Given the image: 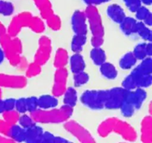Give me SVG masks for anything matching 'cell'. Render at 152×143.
<instances>
[{
    "mask_svg": "<svg viewBox=\"0 0 152 143\" xmlns=\"http://www.w3.org/2000/svg\"><path fill=\"white\" fill-rule=\"evenodd\" d=\"M90 57L94 63L99 66L106 62V54L101 47L93 48L90 52Z\"/></svg>",
    "mask_w": 152,
    "mask_h": 143,
    "instance_id": "obj_26",
    "label": "cell"
},
{
    "mask_svg": "<svg viewBox=\"0 0 152 143\" xmlns=\"http://www.w3.org/2000/svg\"><path fill=\"white\" fill-rule=\"evenodd\" d=\"M45 20L46 22H47L48 26L50 28H51L52 30L58 31V30L60 29L62 22H61V19L59 16L53 13L49 17H48Z\"/></svg>",
    "mask_w": 152,
    "mask_h": 143,
    "instance_id": "obj_36",
    "label": "cell"
},
{
    "mask_svg": "<svg viewBox=\"0 0 152 143\" xmlns=\"http://www.w3.org/2000/svg\"><path fill=\"white\" fill-rule=\"evenodd\" d=\"M68 60L69 57L68 52L62 48H59L55 54L53 65L56 69L65 68V65L68 63Z\"/></svg>",
    "mask_w": 152,
    "mask_h": 143,
    "instance_id": "obj_24",
    "label": "cell"
},
{
    "mask_svg": "<svg viewBox=\"0 0 152 143\" xmlns=\"http://www.w3.org/2000/svg\"><path fill=\"white\" fill-rule=\"evenodd\" d=\"M15 110L20 114V113H26L28 112L27 107L26 98H20L19 99H16V105Z\"/></svg>",
    "mask_w": 152,
    "mask_h": 143,
    "instance_id": "obj_42",
    "label": "cell"
},
{
    "mask_svg": "<svg viewBox=\"0 0 152 143\" xmlns=\"http://www.w3.org/2000/svg\"><path fill=\"white\" fill-rule=\"evenodd\" d=\"M107 14L108 17L116 23L120 24L126 17L124 10L117 4H112L107 8Z\"/></svg>",
    "mask_w": 152,
    "mask_h": 143,
    "instance_id": "obj_15",
    "label": "cell"
},
{
    "mask_svg": "<svg viewBox=\"0 0 152 143\" xmlns=\"http://www.w3.org/2000/svg\"><path fill=\"white\" fill-rule=\"evenodd\" d=\"M135 34H137L142 40H145V41L151 42V30L147 25H145L142 22H140V21L137 22Z\"/></svg>",
    "mask_w": 152,
    "mask_h": 143,
    "instance_id": "obj_29",
    "label": "cell"
},
{
    "mask_svg": "<svg viewBox=\"0 0 152 143\" xmlns=\"http://www.w3.org/2000/svg\"><path fill=\"white\" fill-rule=\"evenodd\" d=\"M4 58H5V55H4V51L2 50L1 48H0V64L4 61Z\"/></svg>",
    "mask_w": 152,
    "mask_h": 143,
    "instance_id": "obj_55",
    "label": "cell"
},
{
    "mask_svg": "<svg viewBox=\"0 0 152 143\" xmlns=\"http://www.w3.org/2000/svg\"><path fill=\"white\" fill-rule=\"evenodd\" d=\"M27 85V78L22 75L0 74V87L21 89Z\"/></svg>",
    "mask_w": 152,
    "mask_h": 143,
    "instance_id": "obj_11",
    "label": "cell"
},
{
    "mask_svg": "<svg viewBox=\"0 0 152 143\" xmlns=\"http://www.w3.org/2000/svg\"><path fill=\"white\" fill-rule=\"evenodd\" d=\"M1 89H0V98H1Z\"/></svg>",
    "mask_w": 152,
    "mask_h": 143,
    "instance_id": "obj_58",
    "label": "cell"
},
{
    "mask_svg": "<svg viewBox=\"0 0 152 143\" xmlns=\"http://www.w3.org/2000/svg\"><path fill=\"white\" fill-rule=\"evenodd\" d=\"M86 13L84 11L77 10L74 11L71 18V25L72 29L75 34L78 35H87L88 25L86 23Z\"/></svg>",
    "mask_w": 152,
    "mask_h": 143,
    "instance_id": "obj_12",
    "label": "cell"
},
{
    "mask_svg": "<svg viewBox=\"0 0 152 143\" xmlns=\"http://www.w3.org/2000/svg\"><path fill=\"white\" fill-rule=\"evenodd\" d=\"M146 98V91L142 88L128 91L124 101L120 108L123 116L127 118L133 116L135 112L142 107Z\"/></svg>",
    "mask_w": 152,
    "mask_h": 143,
    "instance_id": "obj_2",
    "label": "cell"
},
{
    "mask_svg": "<svg viewBox=\"0 0 152 143\" xmlns=\"http://www.w3.org/2000/svg\"><path fill=\"white\" fill-rule=\"evenodd\" d=\"M70 66L74 74L84 71L86 69V62L83 55L80 53H74L70 57Z\"/></svg>",
    "mask_w": 152,
    "mask_h": 143,
    "instance_id": "obj_17",
    "label": "cell"
},
{
    "mask_svg": "<svg viewBox=\"0 0 152 143\" xmlns=\"http://www.w3.org/2000/svg\"><path fill=\"white\" fill-rule=\"evenodd\" d=\"M142 22H143V23L145 24V25H147L148 27L151 26V25H152V14L151 13Z\"/></svg>",
    "mask_w": 152,
    "mask_h": 143,
    "instance_id": "obj_52",
    "label": "cell"
},
{
    "mask_svg": "<svg viewBox=\"0 0 152 143\" xmlns=\"http://www.w3.org/2000/svg\"><path fill=\"white\" fill-rule=\"evenodd\" d=\"M99 71L104 77L109 80H114L118 75V72L114 64L105 62L99 66Z\"/></svg>",
    "mask_w": 152,
    "mask_h": 143,
    "instance_id": "obj_23",
    "label": "cell"
},
{
    "mask_svg": "<svg viewBox=\"0 0 152 143\" xmlns=\"http://www.w3.org/2000/svg\"><path fill=\"white\" fill-rule=\"evenodd\" d=\"M87 42L86 35L75 34L71 41V50L74 53H80L83 50V46Z\"/></svg>",
    "mask_w": 152,
    "mask_h": 143,
    "instance_id": "obj_28",
    "label": "cell"
},
{
    "mask_svg": "<svg viewBox=\"0 0 152 143\" xmlns=\"http://www.w3.org/2000/svg\"><path fill=\"white\" fill-rule=\"evenodd\" d=\"M0 143H18L16 142L13 141L11 139L8 138L4 136L0 135Z\"/></svg>",
    "mask_w": 152,
    "mask_h": 143,
    "instance_id": "obj_50",
    "label": "cell"
},
{
    "mask_svg": "<svg viewBox=\"0 0 152 143\" xmlns=\"http://www.w3.org/2000/svg\"><path fill=\"white\" fill-rule=\"evenodd\" d=\"M137 61V60L136 59L132 52H129L125 54L122 57L121 59L120 60L119 64H120V68L124 70H128L133 68L136 65Z\"/></svg>",
    "mask_w": 152,
    "mask_h": 143,
    "instance_id": "obj_27",
    "label": "cell"
},
{
    "mask_svg": "<svg viewBox=\"0 0 152 143\" xmlns=\"http://www.w3.org/2000/svg\"><path fill=\"white\" fill-rule=\"evenodd\" d=\"M132 74L136 75H145V74H151L152 73V60L151 57L145 58L138 66H137L133 70Z\"/></svg>",
    "mask_w": 152,
    "mask_h": 143,
    "instance_id": "obj_18",
    "label": "cell"
},
{
    "mask_svg": "<svg viewBox=\"0 0 152 143\" xmlns=\"http://www.w3.org/2000/svg\"><path fill=\"white\" fill-rule=\"evenodd\" d=\"M0 44L1 46V49L4 51L5 57L7 58L13 66L20 68H25L28 66L25 58L22 57L15 49L13 45L12 37H10L7 33L0 37Z\"/></svg>",
    "mask_w": 152,
    "mask_h": 143,
    "instance_id": "obj_4",
    "label": "cell"
},
{
    "mask_svg": "<svg viewBox=\"0 0 152 143\" xmlns=\"http://www.w3.org/2000/svg\"><path fill=\"white\" fill-rule=\"evenodd\" d=\"M122 87L127 91L134 90V89H137L134 79L132 74H129L125 77V79L122 82Z\"/></svg>",
    "mask_w": 152,
    "mask_h": 143,
    "instance_id": "obj_40",
    "label": "cell"
},
{
    "mask_svg": "<svg viewBox=\"0 0 152 143\" xmlns=\"http://www.w3.org/2000/svg\"><path fill=\"white\" fill-rule=\"evenodd\" d=\"M27 107H28V112L30 113L35 111L38 109V104H37V98L35 96H31L26 98Z\"/></svg>",
    "mask_w": 152,
    "mask_h": 143,
    "instance_id": "obj_44",
    "label": "cell"
},
{
    "mask_svg": "<svg viewBox=\"0 0 152 143\" xmlns=\"http://www.w3.org/2000/svg\"><path fill=\"white\" fill-rule=\"evenodd\" d=\"M55 143H73L72 142H70L65 139L62 138L61 136H56L55 138Z\"/></svg>",
    "mask_w": 152,
    "mask_h": 143,
    "instance_id": "obj_51",
    "label": "cell"
},
{
    "mask_svg": "<svg viewBox=\"0 0 152 143\" xmlns=\"http://www.w3.org/2000/svg\"><path fill=\"white\" fill-rule=\"evenodd\" d=\"M86 19L88 22L92 37H102L103 38L105 31L102 25V18L99 10L94 5H88L85 10Z\"/></svg>",
    "mask_w": 152,
    "mask_h": 143,
    "instance_id": "obj_5",
    "label": "cell"
},
{
    "mask_svg": "<svg viewBox=\"0 0 152 143\" xmlns=\"http://www.w3.org/2000/svg\"><path fill=\"white\" fill-rule=\"evenodd\" d=\"M14 11L13 4L10 1L0 0V14L4 16H10Z\"/></svg>",
    "mask_w": 152,
    "mask_h": 143,
    "instance_id": "obj_38",
    "label": "cell"
},
{
    "mask_svg": "<svg viewBox=\"0 0 152 143\" xmlns=\"http://www.w3.org/2000/svg\"><path fill=\"white\" fill-rule=\"evenodd\" d=\"M141 140L142 143L152 142V118L146 116L141 122Z\"/></svg>",
    "mask_w": 152,
    "mask_h": 143,
    "instance_id": "obj_13",
    "label": "cell"
},
{
    "mask_svg": "<svg viewBox=\"0 0 152 143\" xmlns=\"http://www.w3.org/2000/svg\"><path fill=\"white\" fill-rule=\"evenodd\" d=\"M40 72H41V66L34 62L28 65L25 75H26V77H32L38 75L39 74H40Z\"/></svg>",
    "mask_w": 152,
    "mask_h": 143,
    "instance_id": "obj_39",
    "label": "cell"
},
{
    "mask_svg": "<svg viewBox=\"0 0 152 143\" xmlns=\"http://www.w3.org/2000/svg\"><path fill=\"white\" fill-rule=\"evenodd\" d=\"M108 98V89H89L82 94L81 102L92 110H101Z\"/></svg>",
    "mask_w": 152,
    "mask_h": 143,
    "instance_id": "obj_3",
    "label": "cell"
},
{
    "mask_svg": "<svg viewBox=\"0 0 152 143\" xmlns=\"http://www.w3.org/2000/svg\"><path fill=\"white\" fill-rule=\"evenodd\" d=\"M38 109L41 110H49L55 108L58 105V99L53 95H42L37 98Z\"/></svg>",
    "mask_w": 152,
    "mask_h": 143,
    "instance_id": "obj_16",
    "label": "cell"
},
{
    "mask_svg": "<svg viewBox=\"0 0 152 143\" xmlns=\"http://www.w3.org/2000/svg\"><path fill=\"white\" fill-rule=\"evenodd\" d=\"M128 91L123 87H114L108 89V98L104 108L108 110L120 109L127 95Z\"/></svg>",
    "mask_w": 152,
    "mask_h": 143,
    "instance_id": "obj_8",
    "label": "cell"
},
{
    "mask_svg": "<svg viewBox=\"0 0 152 143\" xmlns=\"http://www.w3.org/2000/svg\"><path fill=\"white\" fill-rule=\"evenodd\" d=\"M36 6L39 10L40 15L43 19H46L53 13L52 4L50 0H33Z\"/></svg>",
    "mask_w": 152,
    "mask_h": 143,
    "instance_id": "obj_21",
    "label": "cell"
},
{
    "mask_svg": "<svg viewBox=\"0 0 152 143\" xmlns=\"http://www.w3.org/2000/svg\"><path fill=\"white\" fill-rule=\"evenodd\" d=\"M4 112H5L4 100L1 99V98H0V114H1V113H3Z\"/></svg>",
    "mask_w": 152,
    "mask_h": 143,
    "instance_id": "obj_54",
    "label": "cell"
},
{
    "mask_svg": "<svg viewBox=\"0 0 152 143\" xmlns=\"http://www.w3.org/2000/svg\"><path fill=\"white\" fill-rule=\"evenodd\" d=\"M109 1H111V0H103V2H108Z\"/></svg>",
    "mask_w": 152,
    "mask_h": 143,
    "instance_id": "obj_57",
    "label": "cell"
},
{
    "mask_svg": "<svg viewBox=\"0 0 152 143\" xmlns=\"http://www.w3.org/2000/svg\"><path fill=\"white\" fill-rule=\"evenodd\" d=\"M4 108L5 111H10V110H15V105H16V99L14 98H7L4 100Z\"/></svg>",
    "mask_w": 152,
    "mask_h": 143,
    "instance_id": "obj_46",
    "label": "cell"
},
{
    "mask_svg": "<svg viewBox=\"0 0 152 143\" xmlns=\"http://www.w3.org/2000/svg\"><path fill=\"white\" fill-rule=\"evenodd\" d=\"M123 1L129 10L133 13H135V11L142 6V2L140 0H123Z\"/></svg>",
    "mask_w": 152,
    "mask_h": 143,
    "instance_id": "obj_43",
    "label": "cell"
},
{
    "mask_svg": "<svg viewBox=\"0 0 152 143\" xmlns=\"http://www.w3.org/2000/svg\"><path fill=\"white\" fill-rule=\"evenodd\" d=\"M88 5H98L103 3V0H83Z\"/></svg>",
    "mask_w": 152,
    "mask_h": 143,
    "instance_id": "obj_49",
    "label": "cell"
},
{
    "mask_svg": "<svg viewBox=\"0 0 152 143\" xmlns=\"http://www.w3.org/2000/svg\"><path fill=\"white\" fill-rule=\"evenodd\" d=\"M74 112V108L63 105L59 108L49 110L37 109L30 113V116L36 123L57 124L66 122L69 120Z\"/></svg>",
    "mask_w": 152,
    "mask_h": 143,
    "instance_id": "obj_1",
    "label": "cell"
},
{
    "mask_svg": "<svg viewBox=\"0 0 152 143\" xmlns=\"http://www.w3.org/2000/svg\"><path fill=\"white\" fill-rule=\"evenodd\" d=\"M64 128L68 133L75 136L80 143H96L90 132L75 121H67Z\"/></svg>",
    "mask_w": 152,
    "mask_h": 143,
    "instance_id": "obj_6",
    "label": "cell"
},
{
    "mask_svg": "<svg viewBox=\"0 0 152 143\" xmlns=\"http://www.w3.org/2000/svg\"><path fill=\"white\" fill-rule=\"evenodd\" d=\"M142 4H145V5H151L152 0H140Z\"/></svg>",
    "mask_w": 152,
    "mask_h": 143,
    "instance_id": "obj_56",
    "label": "cell"
},
{
    "mask_svg": "<svg viewBox=\"0 0 152 143\" xmlns=\"http://www.w3.org/2000/svg\"><path fill=\"white\" fill-rule=\"evenodd\" d=\"M22 26L19 22L17 16H15L10 21L7 29H6V33L11 37H16L20 31L22 30Z\"/></svg>",
    "mask_w": 152,
    "mask_h": 143,
    "instance_id": "obj_32",
    "label": "cell"
},
{
    "mask_svg": "<svg viewBox=\"0 0 152 143\" xmlns=\"http://www.w3.org/2000/svg\"><path fill=\"white\" fill-rule=\"evenodd\" d=\"M25 133L26 130L16 124V125H10L7 137L11 139L16 142L22 143L25 142Z\"/></svg>",
    "mask_w": 152,
    "mask_h": 143,
    "instance_id": "obj_19",
    "label": "cell"
},
{
    "mask_svg": "<svg viewBox=\"0 0 152 143\" xmlns=\"http://www.w3.org/2000/svg\"><path fill=\"white\" fill-rule=\"evenodd\" d=\"M52 46L50 38L47 36H42L39 40V47L34 56V63L39 66L48 62L51 53Z\"/></svg>",
    "mask_w": 152,
    "mask_h": 143,
    "instance_id": "obj_7",
    "label": "cell"
},
{
    "mask_svg": "<svg viewBox=\"0 0 152 143\" xmlns=\"http://www.w3.org/2000/svg\"><path fill=\"white\" fill-rule=\"evenodd\" d=\"M151 12L145 6H141L137 10L135 11V14H136V18L140 21V22H143L150 14Z\"/></svg>",
    "mask_w": 152,
    "mask_h": 143,
    "instance_id": "obj_41",
    "label": "cell"
},
{
    "mask_svg": "<svg viewBox=\"0 0 152 143\" xmlns=\"http://www.w3.org/2000/svg\"><path fill=\"white\" fill-rule=\"evenodd\" d=\"M18 122L19 124V126H21L25 130L28 129V128H31V127H33L37 124L33 120V119L30 115H27L25 113L19 116Z\"/></svg>",
    "mask_w": 152,
    "mask_h": 143,
    "instance_id": "obj_37",
    "label": "cell"
},
{
    "mask_svg": "<svg viewBox=\"0 0 152 143\" xmlns=\"http://www.w3.org/2000/svg\"><path fill=\"white\" fill-rule=\"evenodd\" d=\"M117 118L111 117L105 119L99 125L97 129V133L101 137H107L111 133L113 132L114 124L117 121Z\"/></svg>",
    "mask_w": 152,
    "mask_h": 143,
    "instance_id": "obj_20",
    "label": "cell"
},
{
    "mask_svg": "<svg viewBox=\"0 0 152 143\" xmlns=\"http://www.w3.org/2000/svg\"><path fill=\"white\" fill-rule=\"evenodd\" d=\"M10 125H8L3 119H0V135L7 136Z\"/></svg>",
    "mask_w": 152,
    "mask_h": 143,
    "instance_id": "obj_47",
    "label": "cell"
},
{
    "mask_svg": "<svg viewBox=\"0 0 152 143\" xmlns=\"http://www.w3.org/2000/svg\"><path fill=\"white\" fill-rule=\"evenodd\" d=\"M4 34H6V28L4 27V25L0 22V37L4 35Z\"/></svg>",
    "mask_w": 152,
    "mask_h": 143,
    "instance_id": "obj_53",
    "label": "cell"
},
{
    "mask_svg": "<svg viewBox=\"0 0 152 143\" xmlns=\"http://www.w3.org/2000/svg\"><path fill=\"white\" fill-rule=\"evenodd\" d=\"M68 74V70L65 68L57 69L55 72L52 92L56 98L63 95L66 90Z\"/></svg>",
    "mask_w": 152,
    "mask_h": 143,
    "instance_id": "obj_9",
    "label": "cell"
},
{
    "mask_svg": "<svg viewBox=\"0 0 152 143\" xmlns=\"http://www.w3.org/2000/svg\"><path fill=\"white\" fill-rule=\"evenodd\" d=\"M137 21L133 17L126 16L124 20L120 24V29L126 35L130 36L135 34Z\"/></svg>",
    "mask_w": 152,
    "mask_h": 143,
    "instance_id": "obj_22",
    "label": "cell"
},
{
    "mask_svg": "<svg viewBox=\"0 0 152 143\" xmlns=\"http://www.w3.org/2000/svg\"><path fill=\"white\" fill-rule=\"evenodd\" d=\"M134 79L135 84L137 88H145L149 87L152 83V75L151 74H145V75H136L131 73Z\"/></svg>",
    "mask_w": 152,
    "mask_h": 143,
    "instance_id": "obj_30",
    "label": "cell"
},
{
    "mask_svg": "<svg viewBox=\"0 0 152 143\" xmlns=\"http://www.w3.org/2000/svg\"><path fill=\"white\" fill-rule=\"evenodd\" d=\"M45 131L39 125H34L26 130L25 133V143H40Z\"/></svg>",
    "mask_w": 152,
    "mask_h": 143,
    "instance_id": "obj_14",
    "label": "cell"
},
{
    "mask_svg": "<svg viewBox=\"0 0 152 143\" xmlns=\"http://www.w3.org/2000/svg\"><path fill=\"white\" fill-rule=\"evenodd\" d=\"M63 95L64 105L68 106V107L74 108L76 104H77V101H78V95H77V92L75 88H67Z\"/></svg>",
    "mask_w": 152,
    "mask_h": 143,
    "instance_id": "obj_25",
    "label": "cell"
},
{
    "mask_svg": "<svg viewBox=\"0 0 152 143\" xmlns=\"http://www.w3.org/2000/svg\"><path fill=\"white\" fill-rule=\"evenodd\" d=\"M120 143H126V142H120Z\"/></svg>",
    "mask_w": 152,
    "mask_h": 143,
    "instance_id": "obj_59",
    "label": "cell"
},
{
    "mask_svg": "<svg viewBox=\"0 0 152 143\" xmlns=\"http://www.w3.org/2000/svg\"><path fill=\"white\" fill-rule=\"evenodd\" d=\"M89 80V75L86 72H80L74 74V83L76 87H80L87 83Z\"/></svg>",
    "mask_w": 152,
    "mask_h": 143,
    "instance_id": "obj_35",
    "label": "cell"
},
{
    "mask_svg": "<svg viewBox=\"0 0 152 143\" xmlns=\"http://www.w3.org/2000/svg\"><path fill=\"white\" fill-rule=\"evenodd\" d=\"M2 114L3 120L10 125H16L19 120V116H20L19 113L14 110H10V111H5Z\"/></svg>",
    "mask_w": 152,
    "mask_h": 143,
    "instance_id": "obj_34",
    "label": "cell"
},
{
    "mask_svg": "<svg viewBox=\"0 0 152 143\" xmlns=\"http://www.w3.org/2000/svg\"><path fill=\"white\" fill-rule=\"evenodd\" d=\"M104 40L102 37H92L91 40V46L94 48H99L102 46L103 44Z\"/></svg>",
    "mask_w": 152,
    "mask_h": 143,
    "instance_id": "obj_48",
    "label": "cell"
},
{
    "mask_svg": "<svg viewBox=\"0 0 152 143\" xmlns=\"http://www.w3.org/2000/svg\"><path fill=\"white\" fill-rule=\"evenodd\" d=\"M55 138L56 136L52 134L51 133L45 131L43 133L42 139L40 143H55Z\"/></svg>",
    "mask_w": 152,
    "mask_h": 143,
    "instance_id": "obj_45",
    "label": "cell"
},
{
    "mask_svg": "<svg viewBox=\"0 0 152 143\" xmlns=\"http://www.w3.org/2000/svg\"><path fill=\"white\" fill-rule=\"evenodd\" d=\"M113 132L121 136L123 139L128 142H134L137 138V133L134 128L128 122L117 119L114 124Z\"/></svg>",
    "mask_w": 152,
    "mask_h": 143,
    "instance_id": "obj_10",
    "label": "cell"
},
{
    "mask_svg": "<svg viewBox=\"0 0 152 143\" xmlns=\"http://www.w3.org/2000/svg\"><path fill=\"white\" fill-rule=\"evenodd\" d=\"M28 27L30 29H31V31L35 33H38V34L42 33L45 29L44 22L42 20L41 18L38 17V16H33L30 20Z\"/></svg>",
    "mask_w": 152,
    "mask_h": 143,
    "instance_id": "obj_31",
    "label": "cell"
},
{
    "mask_svg": "<svg viewBox=\"0 0 152 143\" xmlns=\"http://www.w3.org/2000/svg\"><path fill=\"white\" fill-rule=\"evenodd\" d=\"M132 53L137 60H142L145 58L148 57L147 52V43H141L137 45Z\"/></svg>",
    "mask_w": 152,
    "mask_h": 143,
    "instance_id": "obj_33",
    "label": "cell"
}]
</instances>
